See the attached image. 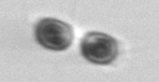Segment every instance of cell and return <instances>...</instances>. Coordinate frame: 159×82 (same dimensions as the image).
<instances>
[{
	"label": "cell",
	"mask_w": 159,
	"mask_h": 82,
	"mask_svg": "<svg viewBox=\"0 0 159 82\" xmlns=\"http://www.w3.org/2000/svg\"><path fill=\"white\" fill-rule=\"evenodd\" d=\"M35 37L39 45L50 51H65L73 42V29L67 22L45 17L41 19L35 27Z\"/></svg>",
	"instance_id": "1"
},
{
	"label": "cell",
	"mask_w": 159,
	"mask_h": 82,
	"mask_svg": "<svg viewBox=\"0 0 159 82\" xmlns=\"http://www.w3.org/2000/svg\"><path fill=\"white\" fill-rule=\"evenodd\" d=\"M80 51L83 58L96 65H109L118 56V41L99 31H91L86 34L80 45Z\"/></svg>",
	"instance_id": "2"
}]
</instances>
